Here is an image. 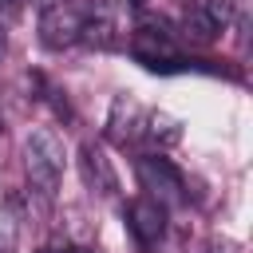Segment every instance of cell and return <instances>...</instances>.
<instances>
[{
	"label": "cell",
	"mask_w": 253,
	"mask_h": 253,
	"mask_svg": "<svg viewBox=\"0 0 253 253\" xmlns=\"http://www.w3.org/2000/svg\"><path fill=\"white\" fill-rule=\"evenodd\" d=\"M4 51H8V32H4V24H0V59H4Z\"/></svg>",
	"instance_id": "10"
},
{
	"label": "cell",
	"mask_w": 253,
	"mask_h": 253,
	"mask_svg": "<svg viewBox=\"0 0 253 253\" xmlns=\"http://www.w3.org/2000/svg\"><path fill=\"white\" fill-rule=\"evenodd\" d=\"M221 24H225V8L213 4V0H190L186 12H182V36L190 43H198V47L213 43L217 32H221Z\"/></svg>",
	"instance_id": "6"
},
{
	"label": "cell",
	"mask_w": 253,
	"mask_h": 253,
	"mask_svg": "<svg viewBox=\"0 0 253 253\" xmlns=\"http://www.w3.org/2000/svg\"><path fill=\"white\" fill-rule=\"evenodd\" d=\"M63 162H67V150H63V138L51 130V126H36L28 138H24V170H28V182L51 198L63 182Z\"/></svg>",
	"instance_id": "1"
},
{
	"label": "cell",
	"mask_w": 253,
	"mask_h": 253,
	"mask_svg": "<svg viewBox=\"0 0 253 253\" xmlns=\"http://www.w3.org/2000/svg\"><path fill=\"white\" fill-rule=\"evenodd\" d=\"M130 55L146 67V71H182L186 67V55H182V43L174 40V32L158 20H142L130 40H126Z\"/></svg>",
	"instance_id": "2"
},
{
	"label": "cell",
	"mask_w": 253,
	"mask_h": 253,
	"mask_svg": "<svg viewBox=\"0 0 253 253\" xmlns=\"http://www.w3.org/2000/svg\"><path fill=\"white\" fill-rule=\"evenodd\" d=\"M16 245H20V229H16V221L0 210V253H16Z\"/></svg>",
	"instance_id": "9"
},
{
	"label": "cell",
	"mask_w": 253,
	"mask_h": 253,
	"mask_svg": "<svg viewBox=\"0 0 253 253\" xmlns=\"http://www.w3.org/2000/svg\"><path fill=\"white\" fill-rule=\"evenodd\" d=\"M134 174H138L146 198H154L162 210L186 202V178H182V170H178L170 158H162V154H142V158L134 162Z\"/></svg>",
	"instance_id": "3"
},
{
	"label": "cell",
	"mask_w": 253,
	"mask_h": 253,
	"mask_svg": "<svg viewBox=\"0 0 253 253\" xmlns=\"http://www.w3.org/2000/svg\"><path fill=\"white\" fill-rule=\"evenodd\" d=\"M0 4H4L8 12H16V8H20V0H0Z\"/></svg>",
	"instance_id": "11"
},
{
	"label": "cell",
	"mask_w": 253,
	"mask_h": 253,
	"mask_svg": "<svg viewBox=\"0 0 253 253\" xmlns=\"http://www.w3.org/2000/svg\"><path fill=\"white\" fill-rule=\"evenodd\" d=\"M146 119H150V111H142L134 99L119 95V99L111 103V115H107V134H111L119 146L138 142V138H146Z\"/></svg>",
	"instance_id": "7"
},
{
	"label": "cell",
	"mask_w": 253,
	"mask_h": 253,
	"mask_svg": "<svg viewBox=\"0 0 253 253\" xmlns=\"http://www.w3.org/2000/svg\"><path fill=\"white\" fill-rule=\"evenodd\" d=\"M126 229H130L134 245H138L142 253H150V249H158L162 237H166V210H162L154 198H134V202L126 206Z\"/></svg>",
	"instance_id": "5"
},
{
	"label": "cell",
	"mask_w": 253,
	"mask_h": 253,
	"mask_svg": "<svg viewBox=\"0 0 253 253\" xmlns=\"http://www.w3.org/2000/svg\"><path fill=\"white\" fill-rule=\"evenodd\" d=\"M83 24H87V12L75 8V4H47L40 12V43L51 47V51H63L71 43H83Z\"/></svg>",
	"instance_id": "4"
},
{
	"label": "cell",
	"mask_w": 253,
	"mask_h": 253,
	"mask_svg": "<svg viewBox=\"0 0 253 253\" xmlns=\"http://www.w3.org/2000/svg\"><path fill=\"white\" fill-rule=\"evenodd\" d=\"M79 174H83L87 190L99 194V198L115 194V186H119L115 166H111V158H107V150H103L99 142H83V146H79Z\"/></svg>",
	"instance_id": "8"
}]
</instances>
